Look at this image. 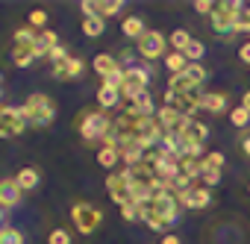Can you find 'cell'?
<instances>
[{
    "instance_id": "1f68e13d",
    "label": "cell",
    "mask_w": 250,
    "mask_h": 244,
    "mask_svg": "<svg viewBox=\"0 0 250 244\" xmlns=\"http://www.w3.org/2000/svg\"><path fill=\"white\" fill-rule=\"evenodd\" d=\"M180 171L186 174V177H191V180H197V177H203V162L200 159H180Z\"/></svg>"
},
{
    "instance_id": "8fae6325",
    "label": "cell",
    "mask_w": 250,
    "mask_h": 244,
    "mask_svg": "<svg viewBox=\"0 0 250 244\" xmlns=\"http://www.w3.org/2000/svg\"><path fill=\"white\" fill-rule=\"evenodd\" d=\"M162 100H165V106L183 112L186 118H194V112L200 109V91H197V94H174V91L165 88V97H162Z\"/></svg>"
},
{
    "instance_id": "f546056e",
    "label": "cell",
    "mask_w": 250,
    "mask_h": 244,
    "mask_svg": "<svg viewBox=\"0 0 250 244\" xmlns=\"http://www.w3.org/2000/svg\"><path fill=\"white\" fill-rule=\"evenodd\" d=\"M33 59H36V50H33V47H18V44H12V62H15L18 68H27Z\"/></svg>"
},
{
    "instance_id": "b9f144b4",
    "label": "cell",
    "mask_w": 250,
    "mask_h": 244,
    "mask_svg": "<svg viewBox=\"0 0 250 244\" xmlns=\"http://www.w3.org/2000/svg\"><path fill=\"white\" fill-rule=\"evenodd\" d=\"M159 244H180V238H177V235H174V232H165V235H162V241H159Z\"/></svg>"
},
{
    "instance_id": "f35d334b",
    "label": "cell",
    "mask_w": 250,
    "mask_h": 244,
    "mask_svg": "<svg viewBox=\"0 0 250 244\" xmlns=\"http://www.w3.org/2000/svg\"><path fill=\"white\" fill-rule=\"evenodd\" d=\"M235 33H250V9H244L241 18L235 21Z\"/></svg>"
},
{
    "instance_id": "484cf974",
    "label": "cell",
    "mask_w": 250,
    "mask_h": 244,
    "mask_svg": "<svg viewBox=\"0 0 250 244\" xmlns=\"http://www.w3.org/2000/svg\"><path fill=\"white\" fill-rule=\"evenodd\" d=\"M15 183L21 185V191H33V188L39 185V171H36V168H21V171L15 174Z\"/></svg>"
},
{
    "instance_id": "4316f807",
    "label": "cell",
    "mask_w": 250,
    "mask_h": 244,
    "mask_svg": "<svg viewBox=\"0 0 250 244\" xmlns=\"http://www.w3.org/2000/svg\"><path fill=\"white\" fill-rule=\"evenodd\" d=\"M200 162H203V174H221V168H224V153H221V150H212V153H206Z\"/></svg>"
},
{
    "instance_id": "ffe728a7",
    "label": "cell",
    "mask_w": 250,
    "mask_h": 244,
    "mask_svg": "<svg viewBox=\"0 0 250 244\" xmlns=\"http://www.w3.org/2000/svg\"><path fill=\"white\" fill-rule=\"evenodd\" d=\"M91 68H94V71H97V74L106 80L109 74H115V71L121 68V62H118L115 56H109V53H97V56L91 59Z\"/></svg>"
},
{
    "instance_id": "d6a6232c",
    "label": "cell",
    "mask_w": 250,
    "mask_h": 244,
    "mask_svg": "<svg viewBox=\"0 0 250 244\" xmlns=\"http://www.w3.org/2000/svg\"><path fill=\"white\" fill-rule=\"evenodd\" d=\"M229 124H232V127H238V130H244V127L250 124V112H247L244 106L232 109V112H229Z\"/></svg>"
},
{
    "instance_id": "83f0119b",
    "label": "cell",
    "mask_w": 250,
    "mask_h": 244,
    "mask_svg": "<svg viewBox=\"0 0 250 244\" xmlns=\"http://www.w3.org/2000/svg\"><path fill=\"white\" fill-rule=\"evenodd\" d=\"M103 30H106L103 18H97V15H88V18H83V33H85L88 39H97V36H103Z\"/></svg>"
},
{
    "instance_id": "277c9868",
    "label": "cell",
    "mask_w": 250,
    "mask_h": 244,
    "mask_svg": "<svg viewBox=\"0 0 250 244\" xmlns=\"http://www.w3.org/2000/svg\"><path fill=\"white\" fill-rule=\"evenodd\" d=\"M203 80H206V68L200 62H194L183 74H174L168 80V91H174V94H197L200 85H203Z\"/></svg>"
},
{
    "instance_id": "e0dca14e",
    "label": "cell",
    "mask_w": 250,
    "mask_h": 244,
    "mask_svg": "<svg viewBox=\"0 0 250 244\" xmlns=\"http://www.w3.org/2000/svg\"><path fill=\"white\" fill-rule=\"evenodd\" d=\"M180 142H197V144H203L206 139H209V127L206 124H200V121H188V124L180 130V133H174Z\"/></svg>"
},
{
    "instance_id": "e575fe53",
    "label": "cell",
    "mask_w": 250,
    "mask_h": 244,
    "mask_svg": "<svg viewBox=\"0 0 250 244\" xmlns=\"http://www.w3.org/2000/svg\"><path fill=\"white\" fill-rule=\"evenodd\" d=\"M118 212H121L124 221H139V203H133V200H127L124 206H118Z\"/></svg>"
},
{
    "instance_id": "836d02e7",
    "label": "cell",
    "mask_w": 250,
    "mask_h": 244,
    "mask_svg": "<svg viewBox=\"0 0 250 244\" xmlns=\"http://www.w3.org/2000/svg\"><path fill=\"white\" fill-rule=\"evenodd\" d=\"M0 244H24L21 229H15V226H3V229H0Z\"/></svg>"
},
{
    "instance_id": "bcb514c9",
    "label": "cell",
    "mask_w": 250,
    "mask_h": 244,
    "mask_svg": "<svg viewBox=\"0 0 250 244\" xmlns=\"http://www.w3.org/2000/svg\"><path fill=\"white\" fill-rule=\"evenodd\" d=\"M0 82H3V74H0Z\"/></svg>"
},
{
    "instance_id": "7402d4cb",
    "label": "cell",
    "mask_w": 250,
    "mask_h": 244,
    "mask_svg": "<svg viewBox=\"0 0 250 244\" xmlns=\"http://www.w3.org/2000/svg\"><path fill=\"white\" fill-rule=\"evenodd\" d=\"M121 30H124V36H127V39H136V41H139V39L147 33V30H145V21H142L139 15L124 18V27H121Z\"/></svg>"
},
{
    "instance_id": "3957f363",
    "label": "cell",
    "mask_w": 250,
    "mask_h": 244,
    "mask_svg": "<svg viewBox=\"0 0 250 244\" xmlns=\"http://www.w3.org/2000/svg\"><path fill=\"white\" fill-rule=\"evenodd\" d=\"M241 12H244V6L238 3V0H224V3H215V12L209 15L212 33L215 36H224V39L235 36V21L241 18Z\"/></svg>"
},
{
    "instance_id": "d6986e66",
    "label": "cell",
    "mask_w": 250,
    "mask_h": 244,
    "mask_svg": "<svg viewBox=\"0 0 250 244\" xmlns=\"http://www.w3.org/2000/svg\"><path fill=\"white\" fill-rule=\"evenodd\" d=\"M121 100H124L121 88H112V85H103V82H100V88H97V103H100L103 112H106V109H115Z\"/></svg>"
},
{
    "instance_id": "9a60e30c",
    "label": "cell",
    "mask_w": 250,
    "mask_h": 244,
    "mask_svg": "<svg viewBox=\"0 0 250 244\" xmlns=\"http://www.w3.org/2000/svg\"><path fill=\"white\" fill-rule=\"evenodd\" d=\"M177 200H180L186 209H206V206H209V200H212V191H209L206 185H194V188H188V191L177 194Z\"/></svg>"
},
{
    "instance_id": "cb8c5ba5",
    "label": "cell",
    "mask_w": 250,
    "mask_h": 244,
    "mask_svg": "<svg viewBox=\"0 0 250 244\" xmlns=\"http://www.w3.org/2000/svg\"><path fill=\"white\" fill-rule=\"evenodd\" d=\"M188 65H191V62L186 59V53H177V50H171V53L165 56V68H168V74H171V77H174V74H183Z\"/></svg>"
},
{
    "instance_id": "7c38bea8",
    "label": "cell",
    "mask_w": 250,
    "mask_h": 244,
    "mask_svg": "<svg viewBox=\"0 0 250 244\" xmlns=\"http://www.w3.org/2000/svg\"><path fill=\"white\" fill-rule=\"evenodd\" d=\"M156 121H159V127H162L165 133H180L188 121H194V118H186L183 112H177V109H171V106H159Z\"/></svg>"
},
{
    "instance_id": "4dcf8cb0",
    "label": "cell",
    "mask_w": 250,
    "mask_h": 244,
    "mask_svg": "<svg viewBox=\"0 0 250 244\" xmlns=\"http://www.w3.org/2000/svg\"><path fill=\"white\" fill-rule=\"evenodd\" d=\"M36 36H39V30L21 27V30H15V44L18 47H36Z\"/></svg>"
},
{
    "instance_id": "7a4b0ae2",
    "label": "cell",
    "mask_w": 250,
    "mask_h": 244,
    "mask_svg": "<svg viewBox=\"0 0 250 244\" xmlns=\"http://www.w3.org/2000/svg\"><path fill=\"white\" fill-rule=\"evenodd\" d=\"M21 115H24V121L30 127H36V130H44V127H50L53 124V118H56V106H53V100L47 97V94H30L24 103H21Z\"/></svg>"
},
{
    "instance_id": "d4e9b609",
    "label": "cell",
    "mask_w": 250,
    "mask_h": 244,
    "mask_svg": "<svg viewBox=\"0 0 250 244\" xmlns=\"http://www.w3.org/2000/svg\"><path fill=\"white\" fill-rule=\"evenodd\" d=\"M130 106H133L136 112H142L145 118H156V112H159V109L153 106V97H150V91H145V94H139V97H136V100H133Z\"/></svg>"
},
{
    "instance_id": "30bf717a",
    "label": "cell",
    "mask_w": 250,
    "mask_h": 244,
    "mask_svg": "<svg viewBox=\"0 0 250 244\" xmlns=\"http://www.w3.org/2000/svg\"><path fill=\"white\" fill-rule=\"evenodd\" d=\"M106 191H109L115 206H124L130 200V180H127V174H124V171H112L106 177Z\"/></svg>"
},
{
    "instance_id": "ee69618b",
    "label": "cell",
    "mask_w": 250,
    "mask_h": 244,
    "mask_svg": "<svg viewBox=\"0 0 250 244\" xmlns=\"http://www.w3.org/2000/svg\"><path fill=\"white\" fill-rule=\"evenodd\" d=\"M241 147H244V153L250 156V139H244V142H241Z\"/></svg>"
},
{
    "instance_id": "7bdbcfd3",
    "label": "cell",
    "mask_w": 250,
    "mask_h": 244,
    "mask_svg": "<svg viewBox=\"0 0 250 244\" xmlns=\"http://www.w3.org/2000/svg\"><path fill=\"white\" fill-rule=\"evenodd\" d=\"M241 106H244V109L250 112V91H244V97H241Z\"/></svg>"
},
{
    "instance_id": "52a82bcc",
    "label": "cell",
    "mask_w": 250,
    "mask_h": 244,
    "mask_svg": "<svg viewBox=\"0 0 250 244\" xmlns=\"http://www.w3.org/2000/svg\"><path fill=\"white\" fill-rule=\"evenodd\" d=\"M71 221L77 224V229H80L83 235H91V232L100 226L103 212H100L97 206H91V203H74V206H71Z\"/></svg>"
},
{
    "instance_id": "ba28073f",
    "label": "cell",
    "mask_w": 250,
    "mask_h": 244,
    "mask_svg": "<svg viewBox=\"0 0 250 244\" xmlns=\"http://www.w3.org/2000/svg\"><path fill=\"white\" fill-rule=\"evenodd\" d=\"M30 124L21 115V106H0V139L21 136Z\"/></svg>"
},
{
    "instance_id": "6da1fadb",
    "label": "cell",
    "mask_w": 250,
    "mask_h": 244,
    "mask_svg": "<svg viewBox=\"0 0 250 244\" xmlns=\"http://www.w3.org/2000/svg\"><path fill=\"white\" fill-rule=\"evenodd\" d=\"M74 124H77V133L83 136V142H88V144H103L106 142V136L112 133V124L115 121L103 112V109H83L77 118H74Z\"/></svg>"
},
{
    "instance_id": "603a6c76",
    "label": "cell",
    "mask_w": 250,
    "mask_h": 244,
    "mask_svg": "<svg viewBox=\"0 0 250 244\" xmlns=\"http://www.w3.org/2000/svg\"><path fill=\"white\" fill-rule=\"evenodd\" d=\"M118 162H121V150L118 147H100L97 150V165L100 168L112 171V168H118Z\"/></svg>"
},
{
    "instance_id": "ab89813d",
    "label": "cell",
    "mask_w": 250,
    "mask_h": 244,
    "mask_svg": "<svg viewBox=\"0 0 250 244\" xmlns=\"http://www.w3.org/2000/svg\"><path fill=\"white\" fill-rule=\"evenodd\" d=\"M194 9H197L200 15H212V12H215V3H212V0H197Z\"/></svg>"
},
{
    "instance_id": "74e56055",
    "label": "cell",
    "mask_w": 250,
    "mask_h": 244,
    "mask_svg": "<svg viewBox=\"0 0 250 244\" xmlns=\"http://www.w3.org/2000/svg\"><path fill=\"white\" fill-rule=\"evenodd\" d=\"M47 244H71V232L68 229H53L47 235Z\"/></svg>"
},
{
    "instance_id": "60d3db41",
    "label": "cell",
    "mask_w": 250,
    "mask_h": 244,
    "mask_svg": "<svg viewBox=\"0 0 250 244\" xmlns=\"http://www.w3.org/2000/svg\"><path fill=\"white\" fill-rule=\"evenodd\" d=\"M238 59H241L244 65H250V41H247V44H241V50H238Z\"/></svg>"
},
{
    "instance_id": "5b68a950",
    "label": "cell",
    "mask_w": 250,
    "mask_h": 244,
    "mask_svg": "<svg viewBox=\"0 0 250 244\" xmlns=\"http://www.w3.org/2000/svg\"><path fill=\"white\" fill-rule=\"evenodd\" d=\"M150 85V71L147 68H139V65H130V68H124V85H121V94L124 100H136L139 94H145Z\"/></svg>"
},
{
    "instance_id": "f6af8a7d",
    "label": "cell",
    "mask_w": 250,
    "mask_h": 244,
    "mask_svg": "<svg viewBox=\"0 0 250 244\" xmlns=\"http://www.w3.org/2000/svg\"><path fill=\"white\" fill-rule=\"evenodd\" d=\"M0 229H3V206H0Z\"/></svg>"
},
{
    "instance_id": "8992f818",
    "label": "cell",
    "mask_w": 250,
    "mask_h": 244,
    "mask_svg": "<svg viewBox=\"0 0 250 244\" xmlns=\"http://www.w3.org/2000/svg\"><path fill=\"white\" fill-rule=\"evenodd\" d=\"M180 209H183V203L177 200L174 191H168V194H156V197L150 200V212H153L165 226H174V224L180 221Z\"/></svg>"
},
{
    "instance_id": "8d00e7d4",
    "label": "cell",
    "mask_w": 250,
    "mask_h": 244,
    "mask_svg": "<svg viewBox=\"0 0 250 244\" xmlns=\"http://www.w3.org/2000/svg\"><path fill=\"white\" fill-rule=\"evenodd\" d=\"M30 27L42 33V30L47 27V12H42V9H36V12H30Z\"/></svg>"
},
{
    "instance_id": "44dd1931",
    "label": "cell",
    "mask_w": 250,
    "mask_h": 244,
    "mask_svg": "<svg viewBox=\"0 0 250 244\" xmlns=\"http://www.w3.org/2000/svg\"><path fill=\"white\" fill-rule=\"evenodd\" d=\"M200 109L212 112V115H221L227 109V94L221 91H209V94H200Z\"/></svg>"
},
{
    "instance_id": "4fadbf2b",
    "label": "cell",
    "mask_w": 250,
    "mask_h": 244,
    "mask_svg": "<svg viewBox=\"0 0 250 244\" xmlns=\"http://www.w3.org/2000/svg\"><path fill=\"white\" fill-rule=\"evenodd\" d=\"M80 6H83V15H85V18H88V15H97V18L106 21V18L118 15L124 3H121V0H100V3H97V0H83Z\"/></svg>"
},
{
    "instance_id": "ac0fdd59",
    "label": "cell",
    "mask_w": 250,
    "mask_h": 244,
    "mask_svg": "<svg viewBox=\"0 0 250 244\" xmlns=\"http://www.w3.org/2000/svg\"><path fill=\"white\" fill-rule=\"evenodd\" d=\"M59 47V39H56V33L53 30H42L39 36H36V56H50L53 50Z\"/></svg>"
},
{
    "instance_id": "d590c367",
    "label": "cell",
    "mask_w": 250,
    "mask_h": 244,
    "mask_svg": "<svg viewBox=\"0 0 250 244\" xmlns=\"http://www.w3.org/2000/svg\"><path fill=\"white\" fill-rule=\"evenodd\" d=\"M203 50H206V47H203V41H197V39H194V41L188 44V50H186V59H188V62L194 65V62H200V56H203Z\"/></svg>"
},
{
    "instance_id": "9c48e42d",
    "label": "cell",
    "mask_w": 250,
    "mask_h": 244,
    "mask_svg": "<svg viewBox=\"0 0 250 244\" xmlns=\"http://www.w3.org/2000/svg\"><path fill=\"white\" fill-rule=\"evenodd\" d=\"M136 44H139V56H145V59L168 56V53H165V50H168V39H165L162 33H156V30H147Z\"/></svg>"
},
{
    "instance_id": "2e32d148",
    "label": "cell",
    "mask_w": 250,
    "mask_h": 244,
    "mask_svg": "<svg viewBox=\"0 0 250 244\" xmlns=\"http://www.w3.org/2000/svg\"><path fill=\"white\" fill-rule=\"evenodd\" d=\"M21 194H24V191H21V185L15 183V177H12V180H9V177L0 180V206H3V209L18 206V203H21Z\"/></svg>"
},
{
    "instance_id": "f1b7e54d",
    "label": "cell",
    "mask_w": 250,
    "mask_h": 244,
    "mask_svg": "<svg viewBox=\"0 0 250 244\" xmlns=\"http://www.w3.org/2000/svg\"><path fill=\"white\" fill-rule=\"evenodd\" d=\"M191 41H194V39H191L188 30H174V33H171V47H174L177 53H186Z\"/></svg>"
},
{
    "instance_id": "5bb4252c",
    "label": "cell",
    "mask_w": 250,
    "mask_h": 244,
    "mask_svg": "<svg viewBox=\"0 0 250 244\" xmlns=\"http://www.w3.org/2000/svg\"><path fill=\"white\" fill-rule=\"evenodd\" d=\"M83 71H85V62L80 56H68L62 62H53V77L56 80H77V77H83Z\"/></svg>"
},
{
    "instance_id": "7dc6e473",
    "label": "cell",
    "mask_w": 250,
    "mask_h": 244,
    "mask_svg": "<svg viewBox=\"0 0 250 244\" xmlns=\"http://www.w3.org/2000/svg\"><path fill=\"white\" fill-rule=\"evenodd\" d=\"M247 191H250V185H247Z\"/></svg>"
}]
</instances>
